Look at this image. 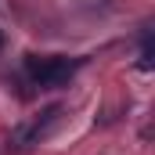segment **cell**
Returning <instances> with one entry per match:
<instances>
[{"mask_svg":"<svg viewBox=\"0 0 155 155\" xmlns=\"http://www.w3.org/2000/svg\"><path fill=\"white\" fill-rule=\"evenodd\" d=\"M79 65H83V58H58V54H29V58H25V72H29L33 83L43 87V90L69 83Z\"/></svg>","mask_w":155,"mask_h":155,"instance_id":"1","label":"cell"},{"mask_svg":"<svg viewBox=\"0 0 155 155\" xmlns=\"http://www.w3.org/2000/svg\"><path fill=\"white\" fill-rule=\"evenodd\" d=\"M58 123H61V108L54 105V108H47V112H43V116H40L36 123L22 126L15 141H18L22 148H25V144H36V141H43V137H51V134H54V126H58Z\"/></svg>","mask_w":155,"mask_h":155,"instance_id":"2","label":"cell"},{"mask_svg":"<svg viewBox=\"0 0 155 155\" xmlns=\"http://www.w3.org/2000/svg\"><path fill=\"white\" fill-rule=\"evenodd\" d=\"M0 43H4V36H0Z\"/></svg>","mask_w":155,"mask_h":155,"instance_id":"3","label":"cell"}]
</instances>
